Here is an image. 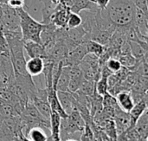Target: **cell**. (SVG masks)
Returning a JSON list of instances; mask_svg holds the SVG:
<instances>
[{"label": "cell", "instance_id": "8fae6325", "mask_svg": "<svg viewBox=\"0 0 148 141\" xmlns=\"http://www.w3.org/2000/svg\"><path fill=\"white\" fill-rule=\"evenodd\" d=\"M69 65H63L62 72L60 73L57 84L56 90L59 91H69Z\"/></svg>", "mask_w": 148, "mask_h": 141}, {"label": "cell", "instance_id": "7a4b0ae2", "mask_svg": "<svg viewBox=\"0 0 148 141\" xmlns=\"http://www.w3.org/2000/svg\"><path fill=\"white\" fill-rule=\"evenodd\" d=\"M115 127H116V131H117V136L119 134H123L126 132L130 124V119H129V114L123 109H121L119 106L114 109V115L113 118Z\"/></svg>", "mask_w": 148, "mask_h": 141}, {"label": "cell", "instance_id": "52a82bcc", "mask_svg": "<svg viewBox=\"0 0 148 141\" xmlns=\"http://www.w3.org/2000/svg\"><path fill=\"white\" fill-rule=\"evenodd\" d=\"M44 68V60L42 58L36 57L30 58L28 61H26V70L27 72L31 76H39L42 73Z\"/></svg>", "mask_w": 148, "mask_h": 141}, {"label": "cell", "instance_id": "6da1fadb", "mask_svg": "<svg viewBox=\"0 0 148 141\" xmlns=\"http://www.w3.org/2000/svg\"><path fill=\"white\" fill-rule=\"evenodd\" d=\"M19 16V26L23 41L32 40L38 43L41 42V33L43 24L35 20L25 9L24 7L16 9Z\"/></svg>", "mask_w": 148, "mask_h": 141}, {"label": "cell", "instance_id": "cb8c5ba5", "mask_svg": "<svg viewBox=\"0 0 148 141\" xmlns=\"http://www.w3.org/2000/svg\"><path fill=\"white\" fill-rule=\"evenodd\" d=\"M56 1L57 3H59V1H60V0H56Z\"/></svg>", "mask_w": 148, "mask_h": 141}, {"label": "cell", "instance_id": "ac0fdd59", "mask_svg": "<svg viewBox=\"0 0 148 141\" xmlns=\"http://www.w3.org/2000/svg\"><path fill=\"white\" fill-rule=\"evenodd\" d=\"M81 141H91L94 140V133L93 130L91 128V127L88 124H85V127L83 128V131L80 136V140Z\"/></svg>", "mask_w": 148, "mask_h": 141}, {"label": "cell", "instance_id": "d6986e66", "mask_svg": "<svg viewBox=\"0 0 148 141\" xmlns=\"http://www.w3.org/2000/svg\"><path fill=\"white\" fill-rule=\"evenodd\" d=\"M7 4L14 9H18V8L24 7L25 3H24V0H9Z\"/></svg>", "mask_w": 148, "mask_h": 141}, {"label": "cell", "instance_id": "8992f818", "mask_svg": "<svg viewBox=\"0 0 148 141\" xmlns=\"http://www.w3.org/2000/svg\"><path fill=\"white\" fill-rule=\"evenodd\" d=\"M61 116L59 114L51 109L49 122H50V132L51 135L48 137L47 141H61L60 140V125H61Z\"/></svg>", "mask_w": 148, "mask_h": 141}, {"label": "cell", "instance_id": "5b68a950", "mask_svg": "<svg viewBox=\"0 0 148 141\" xmlns=\"http://www.w3.org/2000/svg\"><path fill=\"white\" fill-rule=\"evenodd\" d=\"M147 109V99H143L136 103H134V106L132 108V109L128 112L129 114V119H130V124L129 128H134L138 119L140 117V115Z\"/></svg>", "mask_w": 148, "mask_h": 141}, {"label": "cell", "instance_id": "ba28073f", "mask_svg": "<svg viewBox=\"0 0 148 141\" xmlns=\"http://www.w3.org/2000/svg\"><path fill=\"white\" fill-rule=\"evenodd\" d=\"M115 98H116L119 107L127 113L134 106V99L129 91H127V90L120 91L119 93L115 95Z\"/></svg>", "mask_w": 148, "mask_h": 141}, {"label": "cell", "instance_id": "277c9868", "mask_svg": "<svg viewBox=\"0 0 148 141\" xmlns=\"http://www.w3.org/2000/svg\"><path fill=\"white\" fill-rule=\"evenodd\" d=\"M23 48L29 58H48L46 48L42 43H38L32 40H25L23 41Z\"/></svg>", "mask_w": 148, "mask_h": 141}, {"label": "cell", "instance_id": "44dd1931", "mask_svg": "<svg viewBox=\"0 0 148 141\" xmlns=\"http://www.w3.org/2000/svg\"><path fill=\"white\" fill-rule=\"evenodd\" d=\"M9 0H0V3H7Z\"/></svg>", "mask_w": 148, "mask_h": 141}, {"label": "cell", "instance_id": "9a60e30c", "mask_svg": "<svg viewBox=\"0 0 148 141\" xmlns=\"http://www.w3.org/2000/svg\"><path fill=\"white\" fill-rule=\"evenodd\" d=\"M82 16L78 13H75L70 11L68 16V21H67V28H76L80 25H82Z\"/></svg>", "mask_w": 148, "mask_h": 141}, {"label": "cell", "instance_id": "9c48e42d", "mask_svg": "<svg viewBox=\"0 0 148 141\" xmlns=\"http://www.w3.org/2000/svg\"><path fill=\"white\" fill-rule=\"evenodd\" d=\"M135 130L139 134L140 140L147 141L148 140V110L147 109L138 119L135 126Z\"/></svg>", "mask_w": 148, "mask_h": 141}, {"label": "cell", "instance_id": "7402d4cb", "mask_svg": "<svg viewBox=\"0 0 148 141\" xmlns=\"http://www.w3.org/2000/svg\"><path fill=\"white\" fill-rule=\"evenodd\" d=\"M0 55H3V51H2V49L0 48Z\"/></svg>", "mask_w": 148, "mask_h": 141}, {"label": "cell", "instance_id": "30bf717a", "mask_svg": "<svg viewBox=\"0 0 148 141\" xmlns=\"http://www.w3.org/2000/svg\"><path fill=\"white\" fill-rule=\"evenodd\" d=\"M97 125L103 130L110 140H117V131L113 119H107Z\"/></svg>", "mask_w": 148, "mask_h": 141}, {"label": "cell", "instance_id": "603a6c76", "mask_svg": "<svg viewBox=\"0 0 148 141\" xmlns=\"http://www.w3.org/2000/svg\"><path fill=\"white\" fill-rule=\"evenodd\" d=\"M50 1H52V2H53L54 3H57V2H56V0H50Z\"/></svg>", "mask_w": 148, "mask_h": 141}, {"label": "cell", "instance_id": "e0dca14e", "mask_svg": "<svg viewBox=\"0 0 148 141\" xmlns=\"http://www.w3.org/2000/svg\"><path fill=\"white\" fill-rule=\"evenodd\" d=\"M105 65L113 73L120 71L121 69V67H122V65H121V61L117 58H112V57L108 59Z\"/></svg>", "mask_w": 148, "mask_h": 141}, {"label": "cell", "instance_id": "7c38bea8", "mask_svg": "<svg viewBox=\"0 0 148 141\" xmlns=\"http://www.w3.org/2000/svg\"><path fill=\"white\" fill-rule=\"evenodd\" d=\"M26 138L30 141H47L48 136L42 128L33 127L27 132Z\"/></svg>", "mask_w": 148, "mask_h": 141}, {"label": "cell", "instance_id": "5bb4252c", "mask_svg": "<svg viewBox=\"0 0 148 141\" xmlns=\"http://www.w3.org/2000/svg\"><path fill=\"white\" fill-rule=\"evenodd\" d=\"M95 90V82L88 80V79H84L82 81V84L80 85V88L78 90L86 96H91L94 93Z\"/></svg>", "mask_w": 148, "mask_h": 141}, {"label": "cell", "instance_id": "2e32d148", "mask_svg": "<svg viewBox=\"0 0 148 141\" xmlns=\"http://www.w3.org/2000/svg\"><path fill=\"white\" fill-rule=\"evenodd\" d=\"M108 77L106 76H101L100 78L95 82V90L98 94L103 96L108 92Z\"/></svg>", "mask_w": 148, "mask_h": 141}, {"label": "cell", "instance_id": "4fadbf2b", "mask_svg": "<svg viewBox=\"0 0 148 141\" xmlns=\"http://www.w3.org/2000/svg\"><path fill=\"white\" fill-rule=\"evenodd\" d=\"M84 44L86 47L87 53H92L97 57H100L105 50V47L103 45L93 40H87L84 42Z\"/></svg>", "mask_w": 148, "mask_h": 141}, {"label": "cell", "instance_id": "3957f363", "mask_svg": "<svg viewBox=\"0 0 148 141\" xmlns=\"http://www.w3.org/2000/svg\"><path fill=\"white\" fill-rule=\"evenodd\" d=\"M56 92L60 104L68 115H69L74 109H76V98L74 92L59 90H56Z\"/></svg>", "mask_w": 148, "mask_h": 141}, {"label": "cell", "instance_id": "ffe728a7", "mask_svg": "<svg viewBox=\"0 0 148 141\" xmlns=\"http://www.w3.org/2000/svg\"><path fill=\"white\" fill-rule=\"evenodd\" d=\"M110 0H95V3L97 6V8L100 10H104L107 9Z\"/></svg>", "mask_w": 148, "mask_h": 141}]
</instances>
